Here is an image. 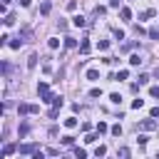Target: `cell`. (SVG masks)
Returning <instances> with one entry per match:
<instances>
[{"label":"cell","instance_id":"6da1fadb","mask_svg":"<svg viewBox=\"0 0 159 159\" xmlns=\"http://www.w3.org/2000/svg\"><path fill=\"white\" fill-rule=\"evenodd\" d=\"M37 112H40V104H27V102L17 104V114H37Z\"/></svg>","mask_w":159,"mask_h":159},{"label":"cell","instance_id":"7a4b0ae2","mask_svg":"<svg viewBox=\"0 0 159 159\" xmlns=\"http://www.w3.org/2000/svg\"><path fill=\"white\" fill-rule=\"evenodd\" d=\"M37 92H40L42 102H52V99H55V97L50 94V84H47V82H40V84H37Z\"/></svg>","mask_w":159,"mask_h":159},{"label":"cell","instance_id":"3957f363","mask_svg":"<svg viewBox=\"0 0 159 159\" xmlns=\"http://www.w3.org/2000/svg\"><path fill=\"white\" fill-rule=\"evenodd\" d=\"M37 149H40V147H37L35 142H27V144H20V147H17V152H20V154H35Z\"/></svg>","mask_w":159,"mask_h":159},{"label":"cell","instance_id":"277c9868","mask_svg":"<svg viewBox=\"0 0 159 159\" xmlns=\"http://www.w3.org/2000/svg\"><path fill=\"white\" fill-rule=\"evenodd\" d=\"M139 129H142V132H154V129H157L154 117H152V119H142V122H139Z\"/></svg>","mask_w":159,"mask_h":159},{"label":"cell","instance_id":"5b68a950","mask_svg":"<svg viewBox=\"0 0 159 159\" xmlns=\"http://www.w3.org/2000/svg\"><path fill=\"white\" fill-rule=\"evenodd\" d=\"M72 25H75V27H84V25H87V17H82V15H75V17H72Z\"/></svg>","mask_w":159,"mask_h":159},{"label":"cell","instance_id":"8992f818","mask_svg":"<svg viewBox=\"0 0 159 159\" xmlns=\"http://www.w3.org/2000/svg\"><path fill=\"white\" fill-rule=\"evenodd\" d=\"M50 10H52V5H50V0H45L40 5V15H50Z\"/></svg>","mask_w":159,"mask_h":159},{"label":"cell","instance_id":"52a82bcc","mask_svg":"<svg viewBox=\"0 0 159 159\" xmlns=\"http://www.w3.org/2000/svg\"><path fill=\"white\" fill-rule=\"evenodd\" d=\"M119 17L122 20H132V10L129 7H119Z\"/></svg>","mask_w":159,"mask_h":159},{"label":"cell","instance_id":"ba28073f","mask_svg":"<svg viewBox=\"0 0 159 159\" xmlns=\"http://www.w3.org/2000/svg\"><path fill=\"white\" fill-rule=\"evenodd\" d=\"M80 52H82V55H87V52H89V40H87V37L80 42Z\"/></svg>","mask_w":159,"mask_h":159},{"label":"cell","instance_id":"9c48e42d","mask_svg":"<svg viewBox=\"0 0 159 159\" xmlns=\"http://www.w3.org/2000/svg\"><path fill=\"white\" fill-rule=\"evenodd\" d=\"M87 80L97 82V80H99V70H87Z\"/></svg>","mask_w":159,"mask_h":159},{"label":"cell","instance_id":"30bf717a","mask_svg":"<svg viewBox=\"0 0 159 159\" xmlns=\"http://www.w3.org/2000/svg\"><path fill=\"white\" fill-rule=\"evenodd\" d=\"M12 152H15V144H10V142H7V144L2 147V157H10Z\"/></svg>","mask_w":159,"mask_h":159},{"label":"cell","instance_id":"8fae6325","mask_svg":"<svg viewBox=\"0 0 159 159\" xmlns=\"http://www.w3.org/2000/svg\"><path fill=\"white\" fill-rule=\"evenodd\" d=\"M154 15H157V10H152V7H149V10H144V12L139 15V20H147V17H154Z\"/></svg>","mask_w":159,"mask_h":159},{"label":"cell","instance_id":"7c38bea8","mask_svg":"<svg viewBox=\"0 0 159 159\" xmlns=\"http://www.w3.org/2000/svg\"><path fill=\"white\" fill-rule=\"evenodd\" d=\"M65 47H67V50L77 47V40H75V37H65Z\"/></svg>","mask_w":159,"mask_h":159},{"label":"cell","instance_id":"4fadbf2b","mask_svg":"<svg viewBox=\"0 0 159 159\" xmlns=\"http://www.w3.org/2000/svg\"><path fill=\"white\" fill-rule=\"evenodd\" d=\"M35 65H37V55H30L27 57V70H35Z\"/></svg>","mask_w":159,"mask_h":159},{"label":"cell","instance_id":"5bb4252c","mask_svg":"<svg viewBox=\"0 0 159 159\" xmlns=\"http://www.w3.org/2000/svg\"><path fill=\"white\" fill-rule=\"evenodd\" d=\"M104 132H109L107 122H97V134H104Z\"/></svg>","mask_w":159,"mask_h":159},{"label":"cell","instance_id":"9a60e30c","mask_svg":"<svg viewBox=\"0 0 159 159\" xmlns=\"http://www.w3.org/2000/svg\"><path fill=\"white\" fill-rule=\"evenodd\" d=\"M65 127H67V129L77 127V119H75V117H67V119H65Z\"/></svg>","mask_w":159,"mask_h":159},{"label":"cell","instance_id":"2e32d148","mask_svg":"<svg viewBox=\"0 0 159 159\" xmlns=\"http://www.w3.org/2000/svg\"><path fill=\"white\" fill-rule=\"evenodd\" d=\"M104 154H107V147H104V144H99V147L94 149V157H104Z\"/></svg>","mask_w":159,"mask_h":159},{"label":"cell","instance_id":"e0dca14e","mask_svg":"<svg viewBox=\"0 0 159 159\" xmlns=\"http://www.w3.org/2000/svg\"><path fill=\"white\" fill-rule=\"evenodd\" d=\"M47 45H50V50H57V47H60V40L52 37V40H47Z\"/></svg>","mask_w":159,"mask_h":159},{"label":"cell","instance_id":"ac0fdd59","mask_svg":"<svg viewBox=\"0 0 159 159\" xmlns=\"http://www.w3.org/2000/svg\"><path fill=\"white\" fill-rule=\"evenodd\" d=\"M127 77H129V72H127V70H119V72L114 75V80H127Z\"/></svg>","mask_w":159,"mask_h":159},{"label":"cell","instance_id":"d6986e66","mask_svg":"<svg viewBox=\"0 0 159 159\" xmlns=\"http://www.w3.org/2000/svg\"><path fill=\"white\" fill-rule=\"evenodd\" d=\"M27 132H30V124H27V122H22V124H20V137H25Z\"/></svg>","mask_w":159,"mask_h":159},{"label":"cell","instance_id":"ffe728a7","mask_svg":"<svg viewBox=\"0 0 159 159\" xmlns=\"http://www.w3.org/2000/svg\"><path fill=\"white\" fill-rule=\"evenodd\" d=\"M72 142H75V137H70V134L62 137V144H65V147H72Z\"/></svg>","mask_w":159,"mask_h":159},{"label":"cell","instance_id":"44dd1931","mask_svg":"<svg viewBox=\"0 0 159 159\" xmlns=\"http://www.w3.org/2000/svg\"><path fill=\"white\" fill-rule=\"evenodd\" d=\"M20 45H22V37H17V40H10V47H12V50H17Z\"/></svg>","mask_w":159,"mask_h":159},{"label":"cell","instance_id":"7402d4cb","mask_svg":"<svg viewBox=\"0 0 159 159\" xmlns=\"http://www.w3.org/2000/svg\"><path fill=\"white\" fill-rule=\"evenodd\" d=\"M132 47H134V42H132V40H129V42H124V45H122V47H119V50H122V52H129V50H132Z\"/></svg>","mask_w":159,"mask_h":159},{"label":"cell","instance_id":"603a6c76","mask_svg":"<svg viewBox=\"0 0 159 159\" xmlns=\"http://www.w3.org/2000/svg\"><path fill=\"white\" fill-rule=\"evenodd\" d=\"M139 62H142V57H139V55H132V57H129V65H134V67H137Z\"/></svg>","mask_w":159,"mask_h":159},{"label":"cell","instance_id":"cb8c5ba5","mask_svg":"<svg viewBox=\"0 0 159 159\" xmlns=\"http://www.w3.org/2000/svg\"><path fill=\"white\" fill-rule=\"evenodd\" d=\"M52 104H55V109H60V107L65 104V99H62V97H55V99H52Z\"/></svg>","mask_w":159,"mask_h":159},{"label":"cell","instance_id":"d4e9b609","mask_svg":"<svg viewBox=\"0 0 159 159\" xmlns=\"http://www.w3.org/2000/svg\"><path fill=\"white\" fill-rule=\"evenodd\" d=\"M109 132H112V134H114V137H122V127H119V124H114V127H112V129H109Z\"/></svg>","mask_w":159,"mask_h":159},{"label":"cell","instance_id":"484cf974","mask_svg":"<svg viewBox=\"0 0 159 159\" xmlns=\"http://www.w3.org/2000/svg\"><path fill=\"white\" fill-rule=\"evenodd\" d=\"M75 157H77V159H84V157H87V152H84V149H80V147H77V149H75Z\"/></svg>","mask_w":159,"mask_h":159},{"label":"cell","instance_id":"4316f807","mask_svg":"<svg viewBox=\"0 0 159 159\" xmlns=\"http://www.w3.org/2000/svg\"><path fill=\"white\" fill-rule=\"evenodd\" d=\"M67 10H70V12L77 10V0H70V2H67Z\"/></svg>","mask_w":159,"mask_h":159},{"label":"cell","instance_id":"83f0119b","mask_svg":"<svg viewBox=\"0 0 159 159\" xmlns=\"http://www.w3.org/2000/svg\"><path fill=\"white\" fill-rule=\"evenodd\" d=\"M109 99H112V102H114V104H119V102H122V97H119V94H117V92H114V94H109Z\"/></svg>","mask_w":159,"mask_h":159},{"label":"cell","instance_id":"f1b7e54d","mask_svg":"<svg viewBox=\"0 0 159 159\" xmlns=\"http://www.w3.org/2000/svg\"><path fill=\"white\" fill-rule=\"evenodd\" d=\"M132 107H134V109H139V107H144V99H134V102H132Z\"/></svg>","mask_w":159,"mask_h":159},{"label":"cell","instance_id":"f546056e","mask_svg":"<svg viewBox=\"0 0 159 159\" xmlns=\"http://www.w3.org/2000/svg\"><path fill=\"white\" fill-rule=\"evenodd\" d=\"M84 142H87V144H92V142H97V134H87V137H84Z\"/></svg>","mask_w":159,"mask_h":159},{"label":"cell","instance_id":"4dcf8cb0","mask_svg":"<svg viewBox=\"0 0 159 159\" xmlns=\"http://www.w3.org/2000/svg\"><path fill=\"white\" fill-rule=\"evenodd\" d=\"M149 94H152V97H159V84H154V87L149 89Z\"/></svg>","mask_w":159,"mask_h":159},{"label":"cell","instance_id":"1f68e13d","mask_svg":"<svg viewBox=\"0 0 159 159\" xmlns=\"http://www.w3.org/2000/svg\"><path fill=\"white\" fill-rule=\"evenodd\" d=\"M149 37H154V40H157V37H159V27H152V30H149Z\"/></svg>","mask_w":159,"mask_h":159},{"label":"cell","instance_id":"d6a6232c","mask_svg":"<svg viewBox=\"0 0 159 159\" xmlns=\"http://www.w3.org/2000/svg\"><path fill=\"white\" fill-rule=\"evenodd\" d=\"M2 22H5V25H12V22H15V15H7V17L2 20Z\"/></svg>","mask_w":159,"mask_h":159},{"label":"cell","instance_id":"836d02e7","mask_svg":"<svg viewBox=\"0 0 159 159\" xmlns=\"http://www.w3.org/2000/svg\"><path fill=\"white\" fill-rule=\"evenodd\" d=\"M109 47V40H99V50H107Z\"/></svg>","mask_w":159,"mask_h":159},{"label":"cell","instance_id":"e575fe53","mask_svg":"<svg viewBox=\"0 0 159 159\" xmlns=\"http://www.w3.org/2000/svg\"><path fill=\"white\" fill-rule=\"evenodd\" d=\"M149 82V75H139V84H147Z\"/></svg>","mask_w":159,"mask_h":159},{"label":"cell","instance_id":"d590c367","mask_svg":"<svg viewBox=\"0 0 159 159\" xmlns=\"http://www.w3.org/2000/svg\"><path fill=\"white\" fill-rule=\"evenodd\" d=\"M137 142H139V144H142V147H144V144H147V142H149V137H147V134H142V137H139V139H137Z\"/></svg>","mask_w":159,"mask_h":159},{"label":"cell","instance_id":"8d00e7d4","mask_svg":"<svg viewBox=\"0 0 159 159\" xmlns=\"http://www.w3.org/2000/svg\"><path fill=\"white\" fill-rule=\"evenodd\" d=\"M47 154H50V157H57V154H60V149H55V147H50V149H47Z\"/></svg>","mask_w":159,"mask_h":159},{"label":"cell","instance_id":"74e56055","mask_svg":"<svg viewBox=\"0 0 159 159\" xmlns=\"http://www.w3.org/2000/svg\"><path fill=\"white\" fill-rule=\"evenodd\" d=\"M117 154H119V157H129V149H127V147H122V149H119Z\"/></svg>","mask_w":159,"mask_h":159},{"label":"cell","instance_id":"f35d334b","mask_svg":"<svg viewBox=\"0 0 159 159\" xmlns=\"http://www.w3.org/2000/svg\"><path fill=\"white\" fill-rule=\"evenodd\" d=\"M20 5L22 7H30V0H20Z\"/></svg>","mask_w":159,"mask_h":159},{"label":"cell","instance_id":"ab89813d","mask_svg":"<svg viewBox=\"0 0 159 159\" xmlns=\"http://www.w3.org/2000/svg\"><path fill=\"white\" fill-rule=\"evenodd\" d=\"M154 77H157V80H159V67H157V70H154Z\"/></svg>","mask_w":159,"mask_h":159},{"label":"cell","instance_id":"60d3db41","mask_svg":"<svg viewBox=\"0 0 159 159\" xmlns=\"http://www.w3.org/2000/svg\"><path fill=\"white\" fill-rule=\"evenodd\" d=\"M2 2H5V5H10V2H12V0H2Z\"/></svg>","mask_w":159,"mask_h":159}]
</instances>
